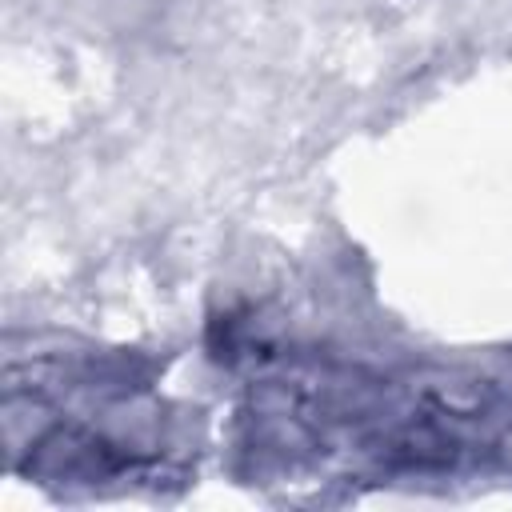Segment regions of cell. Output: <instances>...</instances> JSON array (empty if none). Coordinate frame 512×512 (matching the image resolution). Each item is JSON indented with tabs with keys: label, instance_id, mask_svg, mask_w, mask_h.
I'll list each match as a JSON object with an SVG mask.
<instances>
[{
	"label": "cell",
	"instance_id": "obj_1",
	"mask_svg": "<svg viewBox=\"0 0 512 512\" xmlns=\"http://www.w3.org/2000/svg\"><path fill=\"white\" fill-rule=\"evenodd\" d=\"M380 456L396 464H448L456 456V440L432 424H404L380 436Z\"/></svg>",
	"mask_w": 512,
	"mask_h": 512
},
{
	"label": "cell",
	"instance_id": "obj_2",
	"mask_svg": "<svg viewBox=\"0 0 512 512\" xmlns=\"http://www.w3.org/2000/svg\"><path fill=\"white\" fill-rule=\"evenodd\" d=\"M416 392L440 408V412H452V416H476L492 404V388L476 376H460V372H428L420 376Z\"/></svg>",
	"mask_w": 512,
	"mask_h": 512
}]
</instances>
